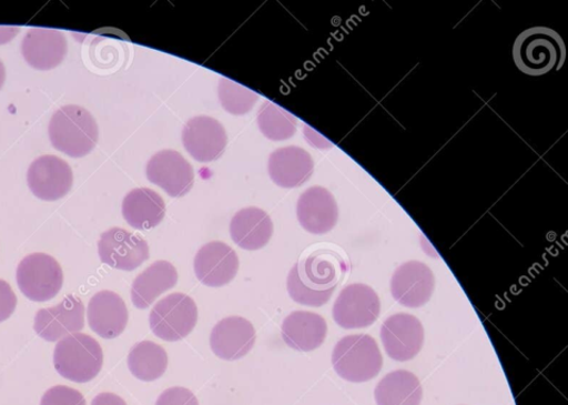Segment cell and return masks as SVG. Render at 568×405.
Instances as JSON below:
<instances>
[{
    "label": "cell",
    "instance_id": "obj_1",
    "mask_svg": "<svg viewBox=\"0 0 568 405\" xmlns=\"http://www.w3.org/2000/svg\"><path fill=\"white\" fill-rule=\"evenodd\" d=\"M346 272V264L337 252L317 250L297 262L287 280L291 297L306 307L326 305Z\"/></svg>",
    "mask_w": 568,
    "mask_h": 405
},
{
    "label": "cell",
    "instance_id": "obj_2",
    "mask_svg": "<svg viewBox=\"0 0 568 405\" xmlns=\"http://www.w3.org/2000/svg\"><path fill=\"white\" fill-rule=\"evenodd\" d=\"M513 60L524 74L542 77L561 70L566 60V44L555 29L532 27L516 38Z\"/></svg>",
    "mask_w": 568,
    "mask_h": 405
},
{
    "label": "cell",
    "instance_id": "obj_3",
    "mask_svg": "<svg viewBox=\"0 0 568 405\" xmlns=\"http://www.w3.org/2000/svg\"><path fill=\"white\" fill-rule=\"evenodd\" d=\"M53 146L70 158L87 156L95 148L99 129L93 115L78 105L59 109L49 123Z\"/></svg>",
    "mask_w": 568,
    "mask_h": 405
},
{
    "label": "cell",
    "instance_id": "obj_4",
    "mask_svg": "<svg viewBox=\"0 0 568 405\" xmlns=\"http://www.w3.org/2000/svg\"><path fill=\"white\" fill-rule=\"evenodd\" d=\"M332 365L341 378L351 383H365L378 376L383 357L372 335H347L334 347Z\"/></svg>",
    "mask_w": 568,
    "mask_h": 405
},
{
    "label": "cell",
    "instance_id": "obj_5",
    "mask_svg": "<svg viewBox=\"0 0 568 405\" xmlns=\"http://www.w3.org/2000/svg\"><path fill=\"white\" fill-rule=\"evenodd\" d=\"M104 364L102 346L88 334L75 333L61 340L54 351L58 374L74 383L94 379Z\"/></svg>",
    "mask_w": 568,
    "mask_h": 405
},
{
    "label": "cell",
    "instance_id": "obj_6",
    "mask_svg": "<svg viewBox=\"0 0 568 405\" xmlns=\"http://www.w3.org/2000/svg\"><path fill=\"white\" fill-rule=\"evenodd\" d=\"M150 328L164 342L185 340L197 324V307L194 300L182 293L160 300L149 316Z\"/></svg>",
    "mask_w": 568,
    "mask_h": 405
},
{
    "label": "cell",
    "instance_id": "obj_7",
    "mask_svg": "<svg viewBox=\"0 0 568 405\" xmlns=\"http://www.w3.org/2000/svg\"><path fill=\"white\" fill-rule=\"evenodd\" d=\"M17 284L22 294L33 302L53 300L63 284L61 265L45 253H32L17 267Z\"/></svg>",
    "mask_w": 568,
    "mask_h": 405
},
{
    "label": "cell",
    "instance_id": "obj_8",
    "mask_svg": "<svg viewBox=\"0 0 568 405\" xmlns=\"http://www.w3.org/2000/svg\"><path fill=\"white\" fill-rule=\"evenodd\" d=\"M381 313V301L372 286L356 283L345 286L333 306V318L344 330L373 326Z\"/></svg>",
    "mask_w": 568,
    "mask_h": 405
},
{
    "label": "cell",
    "instance_id": "obj_9",
    "mask_svg": "<svg viewBox=\"0 0 568 405\" xmlns=\"http://www.w3.org/2000/svg\"><path fill=\"white\" fill-rule=\"evenodd\" d=\"M381 340L388 356L396 362H408L420 353L425 330L419 318L399 313L389 316L381 328Z\"/></svg>",
    "mask_w": 568,
    "mask_h": 405
},
{
    "label": "cell",
    "instance_id": "obj_10",
    "mask_svg": "<svg viewBox=\"0 0 568 405\" xmlns=\"http://www.w3.org/2000/svg\"><path fill=\"white\" fill-rule=\"evenodd\" d=\"M100 261L123 272H133L150 257L149 245L135 233L113 227L98 243Z\"/></svg>",
    "mask_w": 568,
    "mask_h": 405
},
{
    "label": "cell",
    "instance_id": "obj_11",
    "mask_svg": "<svg viewBox=\"0 0 568 405\" xmlns=\"http://www.w3.org/2000/svg\"><path fill=\"white\" fill-rule=\"evenodd\" d=\"M146 176L172 198L189 194L195 179L191 163L175 150H162L150 159Z\"/></svg>",
    "mask_w": 568,
    "mask_h": 405
},
{
    "label": "cell",
    "instance_id": "obj_12",
    "mask_svg": "<svg viewBox=\"0 0 568 405\" xmlns=\"http://www.w3.org/2000/svg\"><path fill=\"white\" fill-rule=\"evenodd\" d=\"M85 327V306L74 296H65L58 306L40 310L33 330L43 341L55 343Z\"/></svg>",
    "mask_w": 568,
    "mask_h": 405
},
{
    "label": "cell",
    "instance_id": "obj_13",
    "mask_svg": "<svg viewBox=\"0 0 568 405\" xmlns=\"http://www.w3.org/2000/svg\"><path fill=\"white\" fill-rule=\"evenodd\" d=\"M182 143L195 161L210 163L224 154L227 134L214 118L200 115L192 118L183 128Z\"/></svg>",
    "mask_w": 568,
    "mask_h": 405
},
{
    "label": "cell",
    "instance_id": "obj_14",
    "mask_svg": "<svg viewBox=\"0 0 568 405\" xmlns=\"http://www.w3.org/2000/svg\"><path fill=\"white\" fill-rule=\"evenodd\" d=\"M436 279L428 265L410 261L396 269L392 277L393 297L407 308H420L429 302Z\"/></svg>",
    "mask_w": 568,
    "mask_h": 405
},
{
    "label": "cell",
    "instance_id": "obj_15",
    "mask_svg": "<svg viewBox=\"0 0 568 405\" xmlns=\"http://www.w3.org/2000/svg\"><path fill=\"white\" fill-rule=\"evenodd\" d=\"M28 184L33 195L41 200H60L72 190V168L60 158L41 156L29 166Z\"/></svg>",
    "mask_w": 568,
    "mask_h": 405
},
{
    "label": "cell",
    "instance_id": "obj_16",
    "mask_svg": "<svg viewBox=\"0 0 568 405\" xmlns=\"http://www.w3.org/2000/svg\"><path fill=\"white\" fill-rule=\"evenodd\" d=\"M240 260L235 250L223 242H211L200 249L194 260V272L200 282L221 288L235 280Z\"/></svg>",
    "mask_w": 568,
    "mask_h": 405
},
{
    "label": "cell",
    "instance_id": "obj_17",
    "mask_svg": "<svg viewBox=\"0 0 568 405\" xmlns=\"http://www.w3.org/2000/svg\"><path fill=\"white\" fill-rule=\"evenodd\" d=\"M256 343V330L242 316H229L214 326L210 345L216 357L233 362L242 360Z\"/></svg>",
    "mask_w": 568,
    "mask_h": 405
},
{
    "label": "cell",
    "instance_id": "obj_18",
    "mask_svg": "<svg viewBox=\"0 0 568 405\" xmlns=\"http://www.w3.org/2000/svg\"><path fill=\"white\" fill-rule=\"evenodd\" d=\"M296 213L300 225L313 234H325L332 231L339 217L336 199L320 185L301 194Z\"/></svg>",
    "mask_w": 568,
    "mask_h": 405
},
{
    "label": "cell",
    "instance_id": "obj_19",
    "mask_svg": "<svg viewBox=\"0 0 568 405\" xmlns=\"http://www.w3.org/2000/svg\"><path fill=\"white\" fill-rule=\"evenodd\" d=\"M88 318L91 330L104 340L119 337L126 328L129 311L124 300L110 291L97 293L89 303Z\"/></svg>",
    "mask_w": 568,
    "mask_h": 405
},
{
    "label": "cell",
    "instance_id": "obj_20",
    "mask_svg": "<svg viewBox=\"0 0 568 405\" xmlns=\"http://www.w3.org/2000/svg\"><path fill=\"white\" fill-rule=\"evenodd\" d=\"M22 54L32 69L53 70L67 54V40L54 29H31L23 40Z\"/></svg>",
    "mask_w": 568,
    "mask_h": 405
},
{
    "label": "cell",
    "instance_id": "obj_21",
    "mask_svg": "<svg viewBox=\"0 0 568 405\" xmlns=\"http://www.w3.org/2000/svg\"><path fill=\"white\" fill-rule=\"evenodd\" d=\"M313 171L314 162L311 154L300 146L277 149L270 158V175L281 189L300 188L311 179Z\"/></svg>",
    "mask_w": 568,
    "mask_h": 405
},
{
    "label": "cell",
    "instance_id": "obj_22",
    "mask_svg": "<svg viewBox=\"0 0 568 405\" xmlns=\"http://www.w3.org/2000/svg\"><path fill=\"white\" fill-rule=\"evenodd\" d=\"M281 333L283 342L291 348L311 352L325 343L327 323L320 314L297 311L284 318Z\"/></svg>",
    "mask_w": 568,
    "mask_h": 405
},
{
    "label": "cell",
    "instance_id": "obj_23",
    "mask_svg": "<svg viewBox=\"0 0 568 405\" xmlns=\"http://www.w3.org/2000/svg\"><path fill=\"white\" fill-rule=\"evenodd\" d=\"M274 225L268 213L257 207H247L233 215L230 234L233 242L247 251H257L273 237Z\"/></svg>",
    "mask_w": 568,
    "mask_h": 405
},
{
    "label": "cell",
    "instance_id": "obj_24",
    "mask_svg": "<svg viewBox=\"0 0 568 405\" xmlns=\"http://www.w3.org/2000/svg\"><path fill=\"white\" fill-rule=\"evenodd\" d=\"M179 280L176 267L166 261H158L144 270L132 283L133 306L146 310L159 296L174 288Z\"/></svg>",
    "mask_w": 568,
    "mask_h": 405
},
{
    "label": "cell",
    "instance_id": "obj_25",
    "mask_svg": "<svg viewBox=\"0 0 568 405\" xmlns=\"http://www.w3.org/2000/svg\"><path fill=\"white\" fill-rule=\"evenodd\" d=\"M122 211L131 227L145 231L161 224L165 215V204L155 191L138 189L124 198Z\"/></svg>",
    "mask_w": 568,
    "mask_h": 405
},
{
    "label": "cell",
    "instance_id": "obj_26",
    "mask_svg": "<svg viewBox=\"0 0 568 405\" xmlns=\"http://www.w3.org/2000/svg\"><path fill=\"white\" fill-rule=\"evenodd\" d=\"M423 395L419 378L406 369L393 371L375 389L377 405H420Z\"/></svg>",
    "mask_w": 568,
    "mask_h": 405
},
{
    "label": "cell",
    "instance_id": "obj_27",
    "mask_svg": "<svg viewBox=\"0 0 568 405\" xmlns=\"http://www.w3.org/2000/svg\"><path fill=\"white\" fill-rule=\"evenodd\" d=\"M128 366L131 374L143 382L161 378L169 367V354L153 342H141L129 353Z\"/></svg>",
    "mask_w": 568,
    "mask_h": 405
},
{
    "label": "cell",
    "instance_id": "obj_28",
    "mask_svg": "<svg viewBox=\"0 0 568 405\" xmlns=\"http://www.w3.org/2000/svg\"><path fill=\"white\" fill-rule=\"evenodd\" d=\"M257 123L264 136L274 142L292 139L297 129L296 118L271 100H266L260 109Z\"/></svg>",
    "mask_w": 568,
    "mask_h": 405
},
{
    "label": "cell",
    "instance_id": "obj_29",
    "mask_svg": "<svg viewBox=\"0 0 568 405\" xmlns=\"http://www.w3.org/2000/svg\"><path fill=\"white\" fill-rule=\"evenodd\" d=\"M222 107L233 115H244L256 105L258 93L242 87L241 83L222 78L219 87Z\"/></svg>",
    "mask_w": 568,
    "mask_h": 405
},
{
    "label": "cell",
    "instance_id": "obj_30",
    "mask_svg": "<svg viewBox=\"0 0 568 405\" xmlns=\"http://www.w3.org/2000/svg\"><path fill=\"white\" fill-rule=\"evenodd\" d=\"M41 405H87V399L73 387L57 385L43 395Z\"/></svg>",
    "mask_w": 568,
    "mask_h": 405
},
{
    "label": "cell",
    "instance_id": "obj_31",
    "mask_svg": "<svg viewBox=\"0 0 568 405\" xmlns=\"http://www.w3.org/2000/svg\"><path fill=\"white\" fill-rule=\"evenodd\" d=\"M156 405H199V402L186 387L174 386L161 394Z\"/></svg>",
    "mask_w": 568,
    "mask_h": 405
},
{
    "label": "cell",
    "instance_id": "obj_32",
    "mask_svg": "<svg viewBox=\"0 0 568 405\" xmlns=\"http://www.w3.org/2000/svg\"><path fill=\"white\" fill-rule=\"evenodd\" d=\"M17 307V296L10 284L0 280V323L7 322Z\"/></svg>",
    "mask_w": 568,
    "mask_h": 405
},
{
    "label": "cell",
    "instance_id": "obj_33",
    "mask_svg": "<svg viewBox=\"0 0 568 405\" xmlns=\"http://www.w3.org/2000/svg\"><path fill=\"white\" fill-rule=\"evenodd\" d=\"M91 405H128L119 395L111 393L100 394L94 397Z\"/></svg>",
    "mask_w": 568,
    "mask_h": 405
},
{
    "label": "cell",
    "instance_id": "obj_34",
    "mask_svg": "<svg viewBox=\"0 0 568 405\" xmlns=\"http://www.w3.org/2000/svg\"><path fill=\"white\" fill-rule=\"evenodd\" d=\"M6 81V67L2 61H0V90H2Z\"/></svg>",
    "mask_w": 568,
    "mask_h": 405
}]
</instances>
